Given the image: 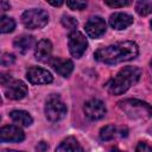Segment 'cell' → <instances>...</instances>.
<instances>
[{
  "mask_svg": "<svg viewBox=\"0 0 152 152\" xmlns=\"http://www.w3.org/2000/svg\"><path fill=\"white\" fill-rule=\"evenodd\" d=\"M138 53V45L132 40H125L97 49L94 53V57L96 61L104 64H118L134 59Z\"/></svg>",
  "mask_w": 152,
  "mask_h": 152,
  "instance_id": "obj_1",
  "label": "cell"
},
{
  "mask_svg": "<svg viewBox=\"0 0 152 152\" xmlns=\"http://www.w3.org/2000/svg\"><path fill=\"white\" fill-rule=\"evenodd\" d=\"M141 76V70L137 66L122 68L112 80L106 84L107 91L112 95H121L135 84Z\"/></svg>",
  "mask_w": 152,
  "mask_h": 152,
  "instance_id": "obj_2",
  "label": "cell"
},
{
  "mask_svg": "<svg viewBox=\"0 0 152 152\" xmlns=\"http://www.w3.org/2000/svg\"><path fill=\"white\" fill-rule=\"evenodd\" d=\"M120 108L127 114L128 118L134 120H142L152 116V107L144 101L137 99H128L119 102Z\"/></svg>",
  "mask_w": 152,
  "mask_h": 152,
  "instance_id": "obj_3",
  "label": "cell"
},
{
  "mask_svg": "<svg viewBox=\"0 0 152 152\" xmlns=\"http://www.w3.org/2000/svg\"><path fill=\"white\" fill-rule=\"evenodd\" d=\"M21 21L24 26L28 30H39L43 28L49 23V14L40 8L27 10L21 15Z\"/></svg>",
  "mask_w": 152,
  "mask_h": 152,
  "instance_id": "obj_4",
  "label": "cell"
},
{
  "mask_svg": "<svg viewBox=\"0 0 152 152\" xmlns=\"http://www.w3.org/2000/svg\"><path fill=\"white\" fill-rule=\"evenodd\" d=\"M45 116L48 120L56 122L62 120L66 114V106L57 95H51L45 103Z\"/></svg>",
  "mask_w": 152,
  "mask_h": 152,
  "instance_id": "obj_5",
  "label": "cell"
},
{
  "mask_svg": "<svg viewBox=\"0 0 152 152\" xmlns=\"http://www.w3.org/2000/svg\"><path fill=\"white\" fill-rule=\"evenodd\" d=\"M68 38H69L68 39V46H69L70 53L76 58H81L88 48L87 38L84 37V34L82 32H80L77 30L71 31L69 33Z\"/></svg>",
  "mask_w": 152,
  "mask_h": 152,
  "instance_id": "obj_6",
  "label": "cell"
},
{
  "mask_svg": "<svg viewBox=\"0 0 152 152\" xmlns=\"http://www.w3.org/2000/svg\"><path fill=\"white\" fill-rule=\"evenodd\" d=\"M83 112H84V114H86V116L88 119H90V120H100L106 115L107 108H106L104 103L101 100L90 99L84 103Z\"/></svg>",
  "mask_w": 152,
  "mask_h": 152,
  "instance_id": "obj_7",
  "label": "cell"
},
{
  "mask_svg": "<svg viewBox=\"0 0 152 152\" xmlns=\"http://www.w3.org/2000/svg\"><path fill=\"white\" fill-rule=\"evenodd\" d=\"M26 78L32 84H48L53 81L50 71L39 66H32L26 72Z\"/></svg>",
  "mask_w": 152,
  "mask_h": 152,
  "instance_id": "obj_8",
  "label": "cell"
},
{
  "mask_svg": "<svg viewBox=\"0 0 152 152\" xmlns=\"http://www.w3.org/2000/svg\"><path fill=\"white\" fill-rule=\"evenodd\" d=\"M84 30L90 38H100L106 32V21L99 15L91 17L84 24Z\"/></svg>",
  "mask_w": 152,
  "mask_h": 152,
  "instance_id": "obj_9",
  "label": "cell"
},
{
  "mask_svg": "<svg viewBox=\"0 0 152 152\" xmlns=\"http://www.w3.org/2000/svg\"><path fill=\"white\" fill-rule=\"evenodd\" d=\"M5 94L11 100H21L27 95V86L20 80H12L6 86Z\"/></svg>",
  "mask_w": 152,
  "mask_h": 152,
  "instance_id": "obj_10",
  "label": "cell"
},
{
  "mask_svg": "<svg viewBox=\"0 0 152 152\" xmlns=\"http://www.w3.org/2000/svg\"><path fill=\"white\" fill-rule=\"evenodd\" d=\"M0 139L4 142H20L25 139V134L18 126L7 125L0 129Z\"/></svg>",
  "mask_w": 152,
  "mask_h": 152,
  "instance_id": "obj_11",
  "label": "cell"
},
{
  "mask_svg": "<svg viewBox=\"0 0 152 152\" xmlns=\"http://www.w3.org/2000/svg\"><path fill=\"white\" fill-rule=\"evenodd\" d=\"M51 66L55 69L56 72H58L61 76H69L74 70V63L70 59L61 58V57H52L50 59Z\"/></svg>",
  "mask_w": 152,
  "mask_h": 152,
  "instance_id": "obj_12",
  "label": "cell"
},
{
  "mask_svg": "<svg viewBox=\"0 0 152 152\" xmlns=\"http://www.w3.org/2000/svg\"><path fill=\"white\" fill-rule=\"evenodd\" d=\"M132 24L133 17L124 12H115L109 17V25L115 30H125Z\"/></svg>",
  "mask_w": 152,
  "mask_h": 152,
  "instance_id": "obj_13",
  "label": "cell"
},
{
  "mask_svg": "<svg viewBox=\"0 0 152 152\" xmlns=\"http://www.w3.org/2000/svg\"><path fill=\"white\" fill-rule=\"evenodd\" d=\"M52 52V44L49 39H42L36 44L34 49V57L39 62H48L51 59Z\"/></svg>",
  "mask_w": 152,
  "mask_h": 152,
  "instance_id": "obj_14",
  "label": "cell"
},
{
  "mask_svg": "<svg viewBox=\"0 0 152 152\" xmlns=\"http://www.w3.org/2000/svg\"><path fill=\"white\" fill-rule=\"evenodd\" d=\"M55 152H83V147L76 138L68 137L57 146Z\"/></svg>",
  "mask_w": 152,
  "mask_h": 152,
  "instance_id": "obj_15",
  "label": "cell"
},
{
  "mask_svg": "<svg viewBox=\"0 0 152 152\" xmlns=\"http://www.w3.org/2000/svg\"><path fill=\"white\" fill-rule=\"evenodd\" d=\"M14 48L21 53H26L34 45V38L32 36H20L14 39Z\"/></svg>",
  "mask_w": 152,
  "mask_h": 152,
  "instance_id": "obj_16",
  "label": "cell"
},
{
  "mask_svg": "<svg viewBox=\"0 0 152 152\" xmlns=\"http://www.w3.org/2000/svg\"><path fill=\"white\" fill-rule=\"evenodd\" d=\"M10 118L15 124H18L20 126H24V127H28L33 121L32 116L25 110H12L10 113Z\"/></svg>",
  "mask_w": 152,
  "mask_h": 152,
  "instance_id": "obj_17",
  "label": "cell"
},
{
  "mask_svg": "<svg viewBox=\"0 0 152 152\" xmlns=\"http://www.w3.org/2000/svg\"><path fill=\"white\" fill-rule=\"evenodd\" d=\"M14 27H15V21H14L13 18L1 15V18H0V31L2 33H10L14 30Z\"/></svg>",
  "mask_w": 152,
  "mask_h": 152,
  "instance_id": "obj_18",
  "label": "cell"
},
{
  "mask_svg": "<svg viewBox=\"0 0 152 152\" xmlns=\"http://www.w3.org/2000/svg\"><path fill=\"white\" fill-rule=\"evenodd\" d=\"M135 11L139 15H142V17L148 15V14L152 13V2L151 1H145V0L138 1L135 4Z\"/></svg>",
  "mask_w": 152,
  "mask_h": 152,
  "instance_id": "obj_19",
  "label": "cell"
},
{
  "mask_svg": "<svg viewBox=\"0 0 152 152\" xmlns=\"http://www.w3.org/2000/svg\"><path fill=\"white\" fill-rule=\"evenodd\" d=\"M115 135H116V127L114 125H107L100 131V138L103 141L112 140Z\"/></svg>",
  "mask_w": 152,
  "mask_h": 152,
  "instance_id": "obj_20",
  "label": "cell"
},
{
  "mask_svg": "<svg viewBox=\"0 0 152 152\" xmlns=\"http://www.w3.org/2000/svg\"><path fill=\"white\" fill-rule=\"evenodd\" d=\"M77 24H78L77 20H76L75 18L70 17V15H64V17L62 18V25H63L64 27L71 30V31H75V28L77 27Z\"/></svg>",
  "mask_w": 152,
  "mask_h": 152,
  "instance_id": "obj_21",
  "label": "cell"
},
{
  "mask_svg": "<svg viewBox=\"0 0 152 152\" xmlns=\"http://www.w3.org/2000/svg\"><path fill=\"white\" fill-rule=\"evenodd\" d=\"M66 6L70 10H74V11H82V10H84L87 7V2L86 1L70 0V1H66Z\"/></svg>",
  "mask_w": 152,
  "mask_h": 152,
  "instance_id": "obj_22",
  "label": "cell"
},
{
  "mask_svg": "<svg viewBox=\"0 0 152 152\" xmlns=\"http://www.w3.org/2000/svg\"><path fill=\"white\" fill-rule=\"evenodd\" d=\"M104 4L109 7H114V8H118V7H124V6H127L131 4L129 0H104Z\"/></svg>",
  "mask_w": 152,
  "mask_h": 152,
  "instance_id": "obj_23",
  "label": "cell"
},
{
  "mask_svg": "<svg viewBox=\"0 0 152 152\" xmlns=\"http://www.w3.org/2000/svg\"><path fill=\"white\" fill-rule=\"evenodd\" d=\"M15 62V57L12 53H4L1 56V65L2 66H8Z\"/></svg>",
  "mask_w": 152,
  "mask_h": 152,
  "instance_id": "obj_24",
  "label": "cell"
},
{
  "mask_svg": "<svg viewBox=\"0 0 152 152\" xmlns=\"http://www.w3.org/2000/svg\"><path fill=\"white\" fill-rule=\"evenodd\" d=\"M135 152H152V147L144 142V141H140L138 145H137V148H135Z\"/></svg>",
  "mask_w": 152,
  "mask_h": 152,
  "instance_id": "obj_25",
  "label": "cell"
},
{
  "mask_svg": "<svg viewBox=\"0 0 152 152\" xmlns=\"http://www.w3.org/2000/svg\"><path fill=\"white\" fill-rule=\"evenodd\" d=\"M36 148H37L38 152H46L48 148H49V146H48V144L45 141H40V142H38V145H37Z\"/></svg>",
  "mask_w": 152,
  "mask_h": 152,
  "instance_id": "obj_26",
  "label": "cell"
},
{
  "mask_svg": "<svg viewBox=\"0 0 152 152\" xmlns=\"http://www.w3.org/2000/svg\"><path fill=\"white\" fill-rule=\"evenodd\" d=\"M0 5H1V10H2V11H7V10H10V4H8V2H6V1H1Z\"/></svg>",
  "mask_w": 152,
  "mask_h": 152,
  "instance_id": "obj_27",
  "label": "cell"
},
{
  "mask_svg": "<svg viewBox=\"0 0 152 152\" xmlns=\"http://www.w3.org/2000/svg\"><path fill=\"white\" fill-rule=\"evenodd\" d=\"M49 4L50 5H52V6H62L63 5V1H49Z\"/></svg>",
  "mask_w": 152,
  "mask_h": 152,
  "instance_id": "obj_28",
  "label": "cell"
},
{
  "mask_svg": "<svg viewBox=\"0 0 152 152\" xmlns=\"http://www.w3.org/2000/svg\"><path fill=\"white\" fill-rule=\"evenodd\" d=\"M2 152H21V151H15V150H4Z\"/></svg>",
  "mask_w": 152,
  "mask_h": 152,
  "instance_id": "obj_29",
  "label": "cell"
},
{
  "mask_svg": "<svg viewBox=\"0 0 152 152\" xmlns=\"http://www.w3.org/2000/svg\"><path fill=\"white\" fill-rule=\"evenodd\" d=\"M150 25H151V27H152V19H151V21H150Z\"/></svg>",
  "mask_w": 152,
  "mask_h": 152,
  "instance_id": "obj_30",
  "label": "cell"
},
{
  "mask_svg": "<svg viewBox=\"0 0 152 152\" xmlns=\"http://www.w3.org/2000/svg\"><path fill=\"white\" fill-rule=\"evenodd\" d=\"M151 69H152V61H151Z\"/></svg>",
  "mask_w": 152,
  "mask_h": 152,
  "instance_id": "obj_31",
  "label": "cell"
}]
</instances>
